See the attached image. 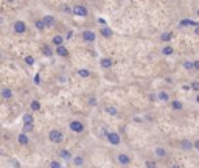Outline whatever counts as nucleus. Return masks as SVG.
<instances>
[{
  "mask_svg": "<svg viewBox=\"0 0 199 168\" xmlns=\"http://www.w3.org/2000/svg\"><path fill=\"white\" fill-rule=\"evenodd\" d=\"M112 64H114V62H112V58H103V59H101V67H103V69H111Z\"/></svg>",
  "mask_w": 199,
  "mask_h": 168,
  "instance_id": "obj_12",
  "label": "nucleus"
},
{
  "mask_svg": "<svg viewBox=\"0 0 199 168\" xmlns=\"http://www.w3.org/2000/svg\"><path fill=\"white\" fill-rule=\"evenodd\" d=\"M42 53H44V56H47V58H51V56H53V50H51V47L47 45V44L42 45Z\"/></svg>",
  "mask_w": 199,
  "mask_h": 168,
  "instance_id": "obj_10",
  "label": "nucleus"
},
{
  "mask_svg": "<svg viewBox=\"0 0 199 168\" xmlns=\"http://www.w3.org/2000/svg\"><path fill=\"white\" fill-rule=\"evenodd\" d=\"M25 62H27L28 66H33V64H34V58H33V56H25Z\"/></svg>",
  "mask_w": 199,
  "mask_h": 168,
  "instance_id": "obj_30",
  "label": "nucleus"
},
{
  "mask_svg": "<svg viewBox=\"0 0 199 168\" xmlns=\"http://www.w3.org/2000/svg\"><path fill=\"white\" fill-rule=\"evenodd\" d=\"M34 84H40V76H39V75H36V76H34Z\"/></svg>",
  "mask_w": 199,
  "mask_h": 168,
  "instance_id": "obj_38",
  "label": "nucleus"
},
{
  "mask_svg": "<svg viewBox=\"0 0 199 168\" xmlns=\"http://www.w3.org/2000/svg\"><path fill=\"white\" fill-rule=\"evenodd\" d=\"M48 139H50V142H53V143H61V142L64 140V134H62L59 129H53V131L48 132Z\"/></svg>",
  "mask_w": 199,
  "mask_h": 168,
  "instance_id": "obj_1",
  "label": "nucleus"
},
{
  "mask_svg": "<svg viewBox=\"0 0 199 168\" xmlns=\"http://www.w3.org/2000/svg\"><path fill=\"white\" fill-rule=\"evenodd\" d=\"M6 2H9V3H13V2H14V0H6Z\"/></svg>",
  "mask_w": 199,
  "mask_h": 168,
  "instance_id": "obj_44",
  "label": "nucleus"
},
{
  "mask_svg": "<svg viewBox=\"0 0 199 168\" xmlns=\"http://www.w3.org/2000/svg\"><path fill=\"white\" fill-rule=\"evenodd\" d=\"M196 101H198V103H199V95H198V97H196Z\"/></svg>",
  "mask_w": 199,
  "mask_h": 168,
  "instance_id": "obj_45",
  "label": "nucleus"
},
{
  "mask_svg": "<svg viewBox=\"0 0 199 168\" xmlns=\"http://www.w3.org/2000/svg\"><path fill=\"white\" fill-rule=\"evenodd\" d=\"M118 162L121 164V165H128V164L131 162V160H129V156L124 154V153H121V154L118 156Z\"/></svg>",
  "mask_w": 199,
  "mask_h": 168,
  "instance_id": "obj_14",
  "label": "nucleus"
},
{
  "mask_svg": "<svg viewBox=\"0 0 199 168\" xmlns=\"http://www.w3.org/2000/svg\"><path fill=\"white\" fill-rule=\"evenodd\" d=\"M182 150H191L193 148V143L190 142V140H182Z\"/></svg>",
  "mask_w": 199,
  "mask_h": 168,
  "instance_id": "obj_20",
  "label": "nucleus"
},
{
  "mask_svg": "<svg viewBox=\"0 0 199 168\" xmlns=\"http://www.w3.org/2000/svg\"><path fill=\"white\" fill-rule=\"evenodd\" d=\"M13 28H14V33H17V34H24L27 31V25H25L24 20H16Z\"/></svg>",
  "mask_w": 199,
  "mask_h": 168,
  "instance_id": "obj_2",
  "label": "nucleus"
},
{
  "mask_svg": "<svg viewBox=\"0 0 199 168\" xmlns=\"http://www.w3.org/2000/svg\"><path fill=\"white\" fill-rule=\"evenodd\" d=\"M193 70H199V59L193 62Z\"/></svg>",
  "mask_w": 199,
  "mask_h": 168,
  "instance_id": "obj_35",
  "label": "nucleus"
},
{
  "mask_svg": "<svg viewBox=\"0 0 199 168\" xmlns=\"http://www.w3.org/2000/svg\"><path fill=\"white\" fill-rule=\"evenodd\" d=\"M33 122H34V118H33L31 114H25L24 115V123H33Z\"/></svg>",
  "mask_w": 199,
  "mask_h": 168,
  "instance_id": "obj_26",
  "label": "nucleus"
},
{
  "mask_svg": "<svg viewBox=\"0 0 199 168\" xmlns=\"http://www.w3.org/2000/svg\"><path fill=\"white\" fill-rule=\"evenodd\" d=\"M184 67H185L187 70H193V62H191V61H185V62H184Z\"/></svg>",
  "mask_w": 199,
  "mask_h": 168,
  "instance_id": "obj_31",
  "label": "nucleus"
},
{
  "mask_svg": "<svg viewBox=\"0 0 199 168\" xmlns=\"http://www.w3.org/2000/svg\"><path fill=\"white\" fill-rule=\"evenodd\" d=\"M73 162H75V165H82V164H84V159H82L81 156H76Z\"/></svg>",
  "mask_w": 199,
  "mask_h": 168,
  "instance_id": "obj_32",
  "label": "nucleus"
},
{
  "mask_svg": "<svg viewBox=\"0 0 199 168\" xmlns=\"http://www.w3.org/2000/svg\"><path fill=\"white\" fill-rule=\"evenodd\" d=\"M44 24H45V27H53L55 25V17L53 16H44Z\"/></svg>",
  "mask_w": 199,
  "mask_h": 168,
  "instance_id": "obj_13",
  "label": "nucleus"
},
{
  "mask_svg": "<svg viewBox=\"0 0 199 168\" xmlns=\"http://www.w3.org/2000/svg\"><path fill=\"white\" fill-rule=\"evenodd\" d=\"M162 53H163L165 56H170V55H173V53H174V48H173L171 45H166V47H163Z\"/></svg>",
  "mask_w": 199,
  "mask_h": 168,
  "instance_id": "obj_18",
  "label": "nucleus"
},
{
  "mask_svg": "<svg viewBox=\"0 0 199 168\" xmlns=\"http://www.w3.org/2000/svg\"><path fill=\"white\" fill-rule=\"evenodd\" d=\"M62 11H64V13H72V9H70L67 5H64V6H62Z\"/></svg>",
  "mask_w": 199,
  "mask_h": 168,
  "instance_id": "obj_36",
  "label": "nucleus"
},
{
  "mask_svg": "<svg viewBox=\"0 0 199 168\" xmlns=\"http://www.w3.org/2000/svg\"><path fill=\"white\" fill-rule=\"evenodd\" d=\"M78 75L82 76V78H89V76H90V72H89L87 69H80V70H78Z\"/></svg>",
  "mask_w": 199,
  "mask_h": 168,
  "instance_id": "obj_22",
  "label": "nucleus"
},
{
  "mask_svg": "<svg viewBox=\"0 0 199 168\" xmlns=\"http://www.w3.org/2000/svg\"><path fill=\"white\" fill-rule=\"evenodd\" d=\"M0 95H2L3 100H11V98H13V90H11V89H2Z\"/></svg>",
  "mask_w": 199,
  "mask_h": 168,
  "instance_id": "obj_11",
  "label": "nucleus"
},
{
  "mask_svg": "<svg viewBox=\"0 0 199 168\" xmlns=\"http://www.w3.org/2000/svg\"><path fill=\"white\" fill-rule=\"evenodd\" d=\"M82 39H84L86 42H95V39H97V34H95L93 31L86 30V31H82Z\"/></svg>",
  "mask_w": 199,
  "mask_h": 168,
  "instance_id": "obj_6",
  "label": "nucleus"
},
{
  "mask_svg": "<svg viewBox=\"0 0 199 168\" xmlns=\"http://www.w3.org/2000/svg\"><path fill=\"white\" fill-rule=\"evenodd\" d=\"M106 137H107V140L112 143V145H120V135L117 134V132H107L106 134Z\"/></svg>",
  "mask_w": 199,
  "mask_h": 168,
  "instance_id": "obj_5",
  "label": "nucleus"
},
{
  "mask_svg": "<svg viewBox=\"0 0 199 168\" xmlns=\"http://www.w3.org/2000/svg\"><path fill=\"white\" fill-rule=\"evenodd\" d=\"M157 98H159V100H162V101H166V100L170 98V95H168L166 92H163V90H162V92H159V93H157Z\"/></svg>",
  "mask_w": 199,
  "mask_h": 168,
  "instance_id": "obj_24",
  "label": "nucleus"
},
{
  "mask_svg": "<svg viewBox=\"0 0 199 168\" xmlns=\"http://www.w3.org/2000/svg\"><path fill=\"white\" fill-rule=\"evenodd\" d=\"M72 13L75 14V16H81V17H86L89 13H87V8L86 6H82V5H76V6H73L72 8Z\"/></svg>",
  "mask_w": 199,
  "mask_h": 168,
  "instance_id": "obj_3",
  "label": "nucleus"
},
{
  "mask_svg": "<svg viewBox=\"0 0 199 168\" xmlns=\"http://www.w3.org/2000/svg\"><path fill=\"white\" fill-rule=\"evenodd\" d=\"M53 45H61V44H62V42H64V38H62V36H59V34H56V36H55V38H53Z\"/></svg>",
  "mask_w": 199,
  "mask_h": 168,
  "instance_id": "obj_21",
  "label": "nucleus"
},
{
  "mask_svg": "<svg viewBox=\"0 0 199 168\" xmlns=\"http://www.w3.org/2000/svg\"><path fill=\"white\" fill-rule=\"evenodd\" d=\"M100 34H101L103 38H112L114 33H112V30H111L109 27H103V28L100 30Z\"/></svg>",
  "mask_w": 199,
  "mask_h": 168,
  "instance_id": "obj_9",
  "label": "nucleus"
},
{
  "mask_svg": "<svg viewBox=\"0 0 199 168\" xmlns=\"http://www.w3.org/2000/svg\"><path fill=\"white\" fill-rule=\"evenodd\" d=\"M33 129H34L33 123H24V132H31Z\"/></svg>",
  "mask_w": 199,
  "mask_h": 168,
  "instance_id": "obj_25",
  "label": "nucleus"
},
{
  "mask_svg": "<svg viewBox=\"0 0 199 168\" xmlns=\"http://www.w3.org/2000/svg\"><path fill=\"white\" fill-rule=\"evenodd\" d=\"M171 38H173V33H171V31H166V33H163V34L160 36V41L168 42V41H171Z\"/></svg>",
  "mask_w": 199,
  "mask_h": 168,
  "instance_id": "obj_17",
  "label": "nucleus"
},
{
  "mask_svg": "<svg viewBox=\"0 0 199 168\" xmlns=\"http://www.w3.org/2000/svg\"><path fill=\"white\" fill-rule=\"evenodd\" d=\"M146 167H156V162H149V160H148V162H146Z\"/></svg>",
  "mask_w": 199,
  "mask_h": 168,
  "instance_id": "obj_39",
  "label": "nucleus"
},
{
  "mask_svg": "<svg viewBox=\"0 0 199 168\" xmlns=\"http://www.w3.org/2000/svg\"><path fill=\"white\" fill-rule=\"evenodd\" d=\"M34 27L39 30V31H44L47 27H45V24H44V20L42 19H38V20H34Z\"/></svg>",
  "mask_w": 199,
  "mask_h": 168,
  "instance_id": "obj_16",
  "label": "nucleus"
},
{
  "mask_svg": "<svg viewBox=\"0 0 199 168\" xmlns=\"http://www.w3.org/2000/svg\"><path fill=\"white\" fill-rule=\"evenodd\" d=\"M171 108H173L174 111H181V109L184 108V104H182L181 101H177V100H176V101H173V103H171Z\"/></svg>",
  "mask_w": 199,
  "mask_h": 168,
  "instance_id": "obj_19",
  "label": "nucleus"
},
{
  "mask_svg": "<svg viewBox=\"0 0 199 168\" xmlns=\"http://www.w3.org/2000/svg\"><path fill=\"white\" fill-rule=\"evenodd\" d=\"M198 16H199V11H198Z\"/></svg>",
  "mask_w": 199,
  "mask_h": 168,
  "instance_id": "obj_46",
  "label": "nucleus"
},
{
  "mask_svg": "<svg viewBox=\"0 0 199 168\" xmlns=\"http://www.w3.org/2000/svg\"><path fill=\"white\" fill-rule=\"evenodd\" d=\"M106 112L111 114V115H117V109H115V108H111V106L106 108Z\"/></svg>",
  "mask_w": 199,
  "mask_h": 168,
  "instance_id": "obj_28",
  "label": "nucleus"
},
{
  "mask_svg": "<svg viewBox=\"0 0 199 168\" xmlns=\"http://www.w3.org/2000/svg\"><path fill=\"white\" fill-rule=\"evenodd\" d=\"M187 25H195V27H196V22H193V20H190V19L181 20V27H187Z\"/></svg>",
  "mask_w": 199,
  "mask_h": 168,
  "instance_id": "obj_23",
  "label": "nucleus"
},
{
  "mask_svg": "<svg viewBox=\"0 0 199 168\" xmlns=\"http://www.w3.org/2000/svg\"><path fill=\"white\" fill-rule=\"evenodd\" d=\"M50 167L51 168H59L61 167V164H59V162H50Z\"/></svg>",
  "mask_w": 199,
  "mask_h": 168,
  "instance_id": "obj_34",
  "label": "nucleus"
},
{
  "mask_svg": "<svg viewBox=\"0 0 199 168\" xmlns=\"http://www.w3.org/2000/svg\"><path fill=\"white\" fill-rule=\"evenodd\" d=\"M59 156H61L64 160H70V159H72V153H70L69 150H61V151H59Z\"/></svg>",
  "mask_w": 199,
  "mask_h": 168,
  "instance_id": "obj_15",
  "label": "nucleus"
},
{
  "mask_svg": "<svg viewBox=\"0 0 199 168\" xmlns=\"http://www.w3.org/2000/svg\"><path fill=\"white\" fill-rule=\"evenodd\" d=\"M191 89H195L196 92H199V83L198 81H193V83H191Z\"/></svg>",
  "mask_w": 199,
  "mask_h": 168,
  "instance_id": "obj_33",
  "label": "nucleus"
},
{
  "mask_svg": "<svg viewBox=\"0 0 199 168\" xmlns=\"http://www.w3.org/2000/svg\"><path fill=\"white\" fill-rule=\"evenodd\" d=\"M195 33H196V34H199V25H196V30H195Z\"/></svg>",
  "mask_w": 199,
  "mask_h": 168,
  "instance_id": "obj_43",
  "label": "nucleus"
},
{
  "mask_svg": "<svg viewBox=\"0 0 199 168\" xmlns=\"http://www.w3.org/2000/svg\"><path fill=\"white\" fill-rule=\"evenodd\" d=\"M72 36H73V31H69V33H67V39H70Z\"/></svg>",
  "mask_w": 199,
  "mask_h": 168,
  "instance_id": "obj_42",
  "label": "nucleus"
},
{
  "mask_svg": "<svg viewBox=\"0 0 199 168\" xmlns=\"http://www.w3.org/2000/svg\"><path fill=\"white\" fill-rule=\"evenodd\" d=\"M17 142H19L20 145H28V143H30V139H28L27 132H20V134L17 135Z\"/></svg>",
  "mask_w": 199,
  "mask_h": 168,
  "instance_id": "obj_8",
  "label": "nucleus"
},
{
  "mask_svg": "<svg viewBox=\"0 0 199 168\" xmlns=\"http://www.w3.org/2000/svg\"><path fill=\"white\" fill-rule=\"evenodd\" d=\"M40 109V103L39 101H36V100H34V101H31V111H39Z\"/></svg>",
  "mask_w": 199,
  "mask_h": 168,
  "instance_id": "obj_27",
  "label": "nucleus"
},
{
  "mask_svg": "<svg viewBox=\"0 0 199 168\" xmlns=\"http://www.w3.org/2000/svg\"><path fill=\"white\" fill-rule=\"evenodd\" d=\"M95 103H97V101H95V98H90V100H89V104H92V106H95Z\"/></svg>",
  "mask_w": 199,
  "mask_h": 168,
  "instance_id": "obj_41",
  "label": "nucleus"
},
{
  "mask_svg": "<svg viewBox=\"0 0 199 168\" xmlns=\"http://www.w3.org/2000/svg\"><path fill=\"white\" fill-rule=\"evenodd\" d=\"M70 129H72L73 132H76V134H81V132L84 131V125L81 123L80 120H72V122H70Z\"/></svg>",
  "mask_w": 199,
  "mask_h": 168,
  "instance_id": "obj_4",
  "label": "nucleus"
},
{
  "mask_svg": "<svg viewBox=\"0 0 199 168\" xmlns=\"http://www.w3.org/2000/svg\"><path fill=\"white\" fill-rule=\"evenodd\" d=\"M193 148H196V150L199 151V140H196V142L193 143Z\"/></svg>",
  "mask_w": 199,
  "mask_h": 168,
  "instance_id": "obj_40",
  "label": "nucleus"
},
{
  "mask_svg": "<svg viewBox=\"0 0 199 168\" xmlns=\"http://www.w3.org/2000/svg\"><path fill=\"white\" fill-rule=\"evenodd\" d=\"M97 20H98V24H101V25H104V24H106V19H103V17H98Z\"/></svg>",
  "mask_w": 199,
  "mask_h": 168,
  "instance_id": "obj_37",
  "label": "nucleus"
},
{
  "mask_svg": "<svg viewBox=\"0 0 199 168\" xmlns=\"http://www.w3.org/2000/svg\"><path fill=\"white\" fill-rule=\"evenodd\" d=\"M56 55L58 56H61V58H67L69 56V50L61 44V45H56Z\"/></svg>",
  "mask_w": 199,
  "mask_h": 168,
  "instance_id": "obj_7",
  "label": "nucleus"
},
{
  "mask_svg": "<svg viewBox=\"0 0 199 168\" xmlns=\"http://www.w3.org/2000/svg\"><path fill=\"white\" fill-rule=\"evenodd\" d=\"M156 154H157L159 157H163V156L166 154V151H165L163 148H156Z\"/></svg>",
  "mask_w": 199,
  "mask_h": 168,
  "instance_id": "obj_29",
  "label": "nucleus"
}]
</instances>
